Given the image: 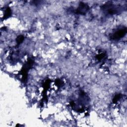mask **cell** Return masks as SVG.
Segmentation results:
<instances>
[{"label":"cell","mask_w":127,"mask_h":127,"mask_svg":"<svg viewBox=\"0 0 127 127\" xmlns=\"http://www.w3.org/2000/svg\"><path fill=\"white\" fill-rule=\"evenodd\" d=\"M87 7L88 6L87 5L82 3L81 4H80V6L77 9V11L78 12V13L83 14L84 12H85V11L87 10Z\"/></svg>","instance_id":"7a4b0ae2"},{"label":"cell","mask_w":127,"mask_h":127,"mask_svg":"<svg viewBox=\"0 0 127 127\" xmlns=\"http://www.w3.org/2000/svg\"><path fill=\"white\" fill-rule=\"evenodd\" d=\"M127 33V29L126 28L121 29L120 30H117L112 35V38L113 39H120V38L123 37Z\"/></svg>","instance_id":"6da1fadb"}]
</instances>
